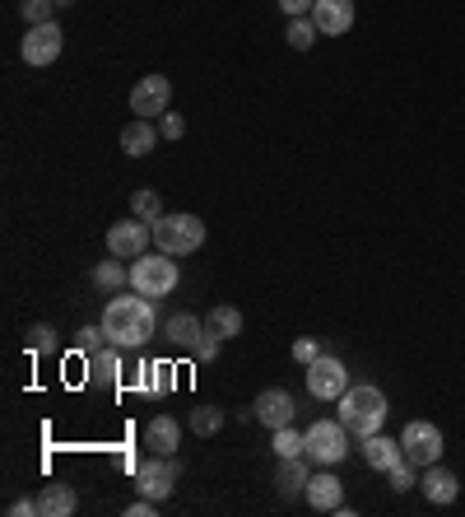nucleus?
Wrapping results in <instances>:
<instances>
[{
    "instance_id": "nucleus-1",
    "label": "nucleus",
    "mask_w": 465,
    "mask_h": 517,
    "mask_svg": "<svg viewBox=\"0 0 465 517\" xmlns=\"http://www.w3.org/2000/svg\"><path fill=\"white\" fill-rule=\"evenodd\" d=\"M103 331H107V341L121 345V350H140L159 331V308L145 294H117L103 308Z\"/></svg>"
},
{
    "instance_id": "nucleus-2",
    "label": "nucleus",
    "mask_w": 465,
    "mask_h": 517,
    "mask_svg": "<svg viewBox=\"0 0 465 517\" xmlns=\"http://www.w3.org/2000/svg\"><path fill=\"white\" fill-rule=\"evenodd\" d=\"M335 406H340V420L349 424V434L354 438L377 434V429L386 424V415H391V401H386V392L377 387V382H354Z\"/></svg>"
},
{
    "instance_id": "nucleus-3",
    "label": "nucleus",
    "mask_w": 465,
    "mask_h": 517,
    "mask_svg": "<svg viewBox=\"0 0 465 517\" xmlns=\"http://www.w3.org/2000/svg\"><path fill=\"white\" fill-rule=\"evenodd\" d=\"M303 438H307V462L312 466H340L349 457V424L335 415V420H326L321 415L317 424H307L303 429Z\"/></svg>"
},
{
    "instance_id": "nucleus-4",
    "label": "nucleus",
    "mask_w": 465,
    "mask_h": 517,
    "mask_svg": "<svg viewBox=\"0 0 465 517\" xmlns=\"http://www.w3.org/2000/svg\"><path fill=\"white\" fill-rule=\"evenodd\" d=\"M177 280H182V271H177V257H168V252H145V257L131 266V289L154 303L168 299L177 289Z\"/></svg>"
},
{
    "instance_id": "nucleus-5",
    "label": "nucleus",
    "mask_w": 465,
    "mask_h": 517,
    "mask_svg": "<svg viewBox=\"0 0 465 517\" xmlns=\"http://www.w3.org/2000/svg\"><path fill=\"white\" fill-rule=\"evenodd\" d=\"M149 229H154V247L168 257H191L205 243V224L196 215H159Z\"/></svg>"
},
{
    "instance_id": "nucleus-6",
    "label": "nucleus",
    "mask_w": 465,
    "mask_h": 517,
    "mask_svg": "<svg viewBox=\"0 0 465 517\" xmlns=\"http://www.w3.org/2000/svg\"><path fill=\"white\" fill-rule=\"evenodd\" d=\"M354 382H349V368L345 359H335V354H317L312 364H307V392L317 396V401H340Z\"/></svg>"
},
{
    "instance_id": "nucleus-7",
    "label": "nucleus",
    "mask_w": 465,
    "mask_h": 517,
    "mask_svg": "<svg viewBox=\"0 0 465 517\" xmlns=\"http://www.w3.org/2000/svg\"><path fill=\"white\" fill-rule=\"evenodd\" d=\"M400 448H405V462L424 471V466L442 462V429L433 420H410L400 429Z\"/></svg>"
},
{
    "instance_id": "nucleus-8",
    "label": "nucleus",
    "mask_w": 465,
    "mask_h": 517,
    "mask_svg": "<svg viewBox=\"0 0 465 517\" xmlns=\"http://www.w3.org/2000/svg\"><path fill=\"white\" fill-rule=\"evenodd\" d=\"M177 476H182V466H177L173 457L154 452L149 462L135 466V490L145 494V499H154V504H163V499L177 490Z\"/></svg>"
},
{
    "instance_id": "nucleus-9",
    "label": "nucleus",
    "mask_w": 465,
    "mask_h": 517,
    "mask_svg": "<svg viewBox=\"0 0 465 517\" xmlns=\"http://www.w3.org/2000/svg\"><path fill=\"white\" fill-rule=\"evenodd\" d=\"M149 243H154V229H149L145 219H117L112 229H107V252L121 261H140L149 252Z\"/></svg>"
},
{
    "instance_id": "nucleus-10",
    "label": "nucleus",
    "mask_w": 465,
    "mask_h": 517,
    "mask_svg": "<svg viewBox=\"0 0 465 517\" xmlns=\"http://www.w3.org/2000/svg\"><path fill=\"white\" fill-rule=\"evenodd\" d=\"M61 47H66V33L56 28V19L52 24H28V33H24V61L28 66H56V56H61Z\"/></svg>"
},
{
    "instance_id": "nucleus-11",
    "label": "nucleus",
    "mask_w": 465,
    "mask_h": 517,
    "mask_svg": "<svg viewBox=\"0 0 465 517\" xmlns=\"http://www.w3.org/2000/svg\"><path fill=\"white\" fill-rule=\"evenodd\" d=\"M168 103H173V80L168 75H140V84L131 89V112L135 117H163L168 112Z\"/></svg>"
},
{
    "instance_id": "nucleus-12",
    "label": "nucleus",
    "mask_w": 465,
    "mask_h": 517,
    "mask_svg": "<svg viewBox=\"0 0 465 517\" xmlns=\"http://www.w3.org/2000/svg\"><path fill=\"white\" fill-rule=\"evenodd\" d=\"M252 406H256V424H266L270 434H275V429H284V424H293V415H298L289 387H266V392L256 396Z\"/></svg>"
},
{
    "instance_id": "nucleus-13",
    "label": "nucleus",
    "mask_w": 465,
    "mask_h": 517,
    "mask_svg": "<svg viewBox=\"0 0 465 517\" xmlns=\"http://www.w3.org/2000/svg\"><path fill=\"white\" fill-rule=\"evenodd\" d=\"M307 504L317 508V513H335V508L345 504V480L335 476V466H317L312 480H307Z\"/></svg>"
},
{
    "instance_id": "nucleus-14",
    "label": "nucleus",
    "mask_w": 465,
    "mask_h": 517,
    "mask_svg": "<svg viewBox=\"0 0 465 517\" xmlns=\"http://www.w3.org/2000/svg\"><path fill=\"white\" fill-rule=\"evenodd\" d=\"M419 490H424V499H428L433 508H447V504H456V494H461V476H456L452 466L433 462V466H424V480H419Z\"/></svg>"
},
{
    "instance_id": "nucleus-15",
    "label": "nucleus",
    "mask_w": 465,
    "mask_h": 517,
    "mask_svg": "<svg viewBox=\"0 0 465 517\" xmlns=\"http://www.w3.org/2000/svg\"><path fill=\"white\" fill-rule=\"evenodd\" d=\"M312 24L321 28V38H340L354 28V0H317L312 5Z\"/></svg>"
},
{
    "instance_id": "nucleus-16",
    "label": "nucleus",
    "mask_w": 465,
    "mask_h": 517,
    "mask_svg": "<svg viewBox=\"0 0 465 517\" xmlns=\"http://www.w3.org/2000/svg\"><path fill=\"white\" fill-rule=\"evenodd\" d=\"M363 443V466H372V471H391L396 462H405V448H400V438H386L382 429L377 434H368V438H359Z\"/></svg>"
},
{
    "instance_id": "nucleus-17",
    "label": "nucleus",
    "mask_w": 465,
    "mask_h": 517,
    "mask_svg": "<svg viewBox=\"0 0 465 517\" xmlns=\"http://www.w3.org/2000/svg\"><path fill=\"white\" fill-rule=\"evenodd\" d=\"M307 480H312V462L307 457H279V471H275L279 499H303Z\"/></svg>"
},
{
    "instance_id": "nucleus-18",
    "label": "nucleus",
    "mask_w": 465,
    "mask_h": 517,
    "mask_svg": "<svg viewBox=\"0 0 465 517\" xmlns=\"http://www.w3.org/2000/svg\"><path fill=\"white\" fill-rule=\"evenodd\" d=\"M163 140V131L149 117H135V122L121 126V150L131 154V159H145V154H154V145Z\"/></svg>"
},
{
    "instance_id": "nucleus-19",
    "label": "nucleus",
    "mask_w": 465,
    "mask_h": 517,
    "mask_svg": "<svg viewBox=\"0 0 465 517\" xmlns=\"http://www.w3.org/2000/svg\"><path fill=\"white\" fill-rule=\"evenodd\" d=\"M145 448L163 452V457H177V448H182V424H177L173 415H154V420L145 424Z\"/></svg>"
},
{
    "instance_id": "nucleus-20",
    "label": "nucleus",
    "mask_w": 465,
    "mask_h": 517,
    "mask_svg": "<svg viewBox=\"0 0 465 517\" xmlns=\"http://www.w3.org/2000/svg\"><path fill=\"white\" fill-rule=\"evenodd\" d=\"M163 336H168V341H173L182 354H191L200 345V336H205V322H200L196 313H177V317L163 322Z\"/></svg>"
},
{
    "instance_id": "nucleus-21",
    "label": "nucleus",
    "mask_w": 465,
    "mask_h": 517,
    "mask_svg": "<svg viewBox=\"0 0 465 517\" xmlns=\"http://www.w3.org/2000/svg\"><path fill=\"white\" fill-rule=\"evenodd\" d=\"M75 508H80V494L70 490V485H42V494H38L42 517H70Z\"/></svg>"
},
{
    "instance_id": "nucleus-22",
    "label": "nucleus",
    "mask_w": 465,
    "mask_h": 517,
    "mask_svg": "<svg viewBox=\"0 0 465 517\" xmlns=\"http://www.w3.org/2000/svg\"><path fill=\"white\" fill-rule=\"evenodd\" d=\"M89 368H93V378L112 387V382L121 378V345H112V341H107L103 350H93V354H89Z\"/></svg>"
},
{
    "instance_id": "nucleus-23",
    "label": "nucleus",
    "mask_w": 465,
    "mask_h": 517,
    "mask_svg": "<svg viewBox=\"0 0 465 517\" xmlns=\"http://www.w3.org/2000/svg\"><path fill=\"white\" fill-rule=\"evenodd\" d=\"M205 327H210L214 336H224V341H233V336H242V308H233V303H219V308H210V317H205Z\"/></svg>"
},
{
    "instance_id": "nucleus-24",
    "label": "nucleus",
    "mask_w": 465,
    "mask_h": 517,
    "mask_svg": "<svg viewBox=\"0 0 465 517\" xmlns=\"http://www.w3.org/2000/svg\"><path fill=\"white\" fill-rule=\"evenodd\" d=\"M93 285H98V289H107V294H121V289L131 285V271L121 266V257H112V261H98V266H93Z\"/></svg>"
},
{
    "instance_id": "nucleus-25",
    "label": "nucleus",
    "mask_w": 465,
    "mask_h": 517,
    "mask_svg": "<svg viewBox=\"0 0 465 517\" xmlns=\"http://www.w3.org/2000/svg\"><path fill=\"white\" fill-rule=\"evenodd\" d=\"M284 38H289L293 52H307L312 42L321 38V28L312 24V14H298V19H289V28H284Z\"/></svg>"
},
{
    "instance_id": "nucleus-26",
    "label": "nucleus",
    "mask_w": 465,
    "mask_h": 517,
    "mask_svg": "<svg viewBox=\"0 0 465 517\" xmlns=\"http://www.w3.org/2000/svg\"><path fill=\"white\" fill-rule=\"evenodd\" d=\"M186 429L200 434V438H214L219 429H224V410H219V406H196V410H191V420H186Z\"/></svg>"
},
{
    "instance_id": "nucleus-27",
    "label": "nucleus",
    "mask_w": 465,
    "mask_h": 517,
    "mask_svg": "<svg viewBox=\"0 0 465 517\" xmlns=\"http://www.w3.org/2000/svg\"><path fill=\"white\" fill-rule=\"evenodd\" d=\"M275 457H307V438L303 429H293V424H284V429H275Z\"/></svg>"
},
{
    "instance_id": "nucleus-28",
    "label": "nucleus",
    "mask_w": 465,
    "mask_h": 517,
    "mask_svg": "<svg viewBox=\"0 0 465 517\" xmlns=\"http://www.w3.org/2000/svg\"><path fill=\"white\" fill-rule=\"evenodd\" d=\"M24 345H28V354H52L56 350V327L52 322H33L28 336H24Z\"/></svg>"
},
{
    "instance_id": "nucleus-29",
    "label": "nucleus",
    "mask_w": 465,
    "mask_h": 517,
    "mask_svg": "<svg viewBox=\"0 0 465 517\" xmlns=\"http://www.w3.org/2000/svg\"><path fill=\"white\" fill-rule=\"evenodd\" d=\"M131 210L145 219V224H154V219L163 215V196H159V191H149V187H140V191L131 196Z\"/></svg>"
},
{
    "instance_id": "nucleus-30",
    "label": "nucleus",
    "mask_w": 465,
    "mask_h": 517,
    "mask_svg": "<svg viewBox=\"0 0 465 517\" xmlns=\"http://www.w3.org/2000/svg\"><path fill=\"white\" fill-rule=\"evenodd\" d=\"M19 14H24V24H52L56 0H19Z\"/></svg>"
},
{
    "instance_id": "nucleus-31",
    "label": "nucleus",
    "mask_w": 465,
    "mask_h": 517,
    "mask_svg": "<svg viewBox=\"0 0 465 517\" xmlns=\"http://www.w3.org/2000/svg\"><path fill=\"white\" fill-rule=\"evenodd\" d=\"M414 471H419V466H414V462H396V466H391V471H386V485H391V490H396V494L414 490V485H419V480H414Z\"/></svg>"
},
{
    "instance_id": "nucleus-32",
    "label": "nucleus",
    "mask_w": 465,
    "mask_h": 517,
    "mask_svg": "<svg viewBox=\"0 0 465 517\" xmlns=\"http://www.w3.org/2000/svg\"><path fill=\"white\" fill-rule=\"evenodd\" d=\"M219 350H224V336H214V331L205 327V336H200V345L191 350V359H196V364H214V359H219Z\"/></svg>"
},
{
    "instance_id": "nucleus-33",
    "label": "nucleus",
    "mask_w": 465,
    "mask_h": 517,
    "mask_svg": "<svg viewBox=\"0 0 465 517\" xmlns=\"http://www.w3.org/2000/svg\"><path fill=\"white\" fill-rule=\"evenodd\" d=\"M75 345H80L84 354L103 350V345H107V331H103V327H80V336H75Z\"/></svg>"
},
{
    "instance_id": "nucleus-34",
    "label": "nucleus",
    "mask_w": 465,
    "mask_h": 517,
    "mask_svg": "<svg viewBox=\"0 0 465 517\" xmlns=\"http://www.w3.org/2000/svg\"><path fill=\"white\" fill-rule=\"evenodd\" d=\"M159 131H163V140H182L186 136V117H182V112H163Z\"/></svg>"
},
{
    "instance_id": "nucleus-35",
    "label": "nucleus",
    "mask_w": 465,
    "mask_h": 517,
    "mask_svg": "<svg viewBox=\"0 0 465 517\" xmlns=\"http://www.w3.org/2000/svg\"><path fill=\"white\" fill-rule=\"evenodd\" d=\"M317 354H326L321 350V341H293V359H298V364H312V359H317Z\"/></svg>"
},
{
    "instance_id": "nucleus-36",
    "label": "nucleus",
    "mask_w": 465,
    "mask_h": 517,
    "mask_svg": "<svg viewBox=\"0 0 465 517\" xmlns=\"http://www.w3.org/2000/svg\"><path fill=\"white\" fill-rule=\"evenodd\" d=\"M312 5H317V0H279V10L289 14V19H298V14H312Z\"/></svg>"
},
{
    "instance_id": "nucleus-37",
    "label": "nucleus",
    "mask_w": 465,
    "mask_h": 517,
    "mask_svg": "<svg viewBox=\"0 0 465 517\" xmlns=\"http://www.w3.org/2000/svg\"><path fill=\"white\" fill-rule=\"evenodd\" d=\"M10 513H14V517H33V513H38V499H14Z\"/></svg>"
},
{
    "instance_id": "nucleus-38",
    "label": "nucleus",
    "mask_w": 465,
    "mask_h": 517,
    "mask_svg": "<svg viewBox=\"0 0 465 517\" xmlns=\"http://www.w3.org/2000/svg\"><path fill=\"white\" fill-rule=\"evenodd\" d=\"M70 5H75V0H56V10H70Z\"/></svg>"
}]
</instances>
